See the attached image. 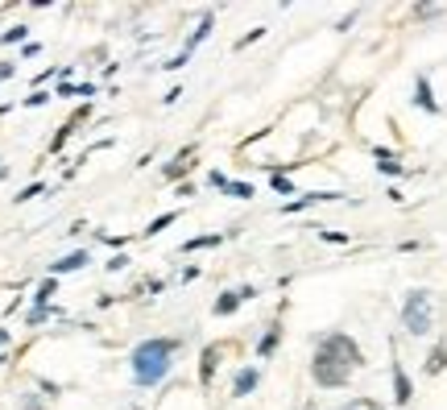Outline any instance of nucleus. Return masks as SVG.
I'll return each instance as SVG.
<instances>
[{
    "label": "nucleus",
    "mask_w": 447,
    "mask_h": 410,
    "mask_svg": "<svg viewBox=\"0 0 447 410\" xmlns=\"http://www.w3.org/2000/svg\"><path fill=\"white\" fill-rule=\"evenodd\" d=\"M364 364V353L352 336L344 332H331L319 340L315 348V361H311V377L323 385V390H336V385H348V377Z\"/></svg>",
    "instance_id": "obj_1"
},
{
    "label": "nucleus",
    "mask_w": 447,
    "mask_h": 410,
    "mask_svg": "<svg viewBox=\"0 0 447 410\" xmlns=\"http://www.w3.org/2000/svg\"><path fill=\"white\" fill-rule=\"evenodd\" d=\"M174 348H179V340H174V336H153V340H141V344L133 348V357H129L137 385H158V381L170 373Z\"/></svg>",
    "instance_id": "obj_2"
},
{
    "label": "nucleus",
    "mask_w": 447,
    "mask_h": 410,
    "mask_svg": "<svg viewBox=\"0 0 447 410\" xmlns=\"http://www.w3.org/2000/svg\"><path fill=\"white\" fill-rule=\"evenodd\" d=\"M402 323L410 336H427L431 332V294L427 290H410L402 303Z\"/></svg>",
    "instance_id": "obj_3"
},
{
    "label": "nucleus",
    "mask_w": 447,
    "mask_h": 410,
    "mask_svg": "<svg viewBox=\"0 0 447 410\" xmlns=\"http://www.w3.org/2000/svg\"><path fill=\"white\" fill-rule=\"evenodd\" d=\"M220 357H224V344H207V348H203V361H199V381H203V385H212Z\"/></svg>",
    "instance_id": "obj_4"
},
{
    "label": "nucleus",
    "mask_w": 447,
    "mask_h": 410,
    "mask_svg": "<svg viewBox=\"0 0 447 410\" xmlns=\"http://www.w3.org/2000/svg\"><path fill=\"white\" fill-rule=\"evenodd\" d=\"M410 398H414V390H410V377L402 373V364H394V402H398V406H406Z\"/></svg>",
    "instance_id": "obj_5"
},
{
    "label": "nucleus",
    "mask_w": 447,
    "mask_h": 410,
    "mask_svg": "<svg viewBox=\"0 0 447 410\" xmlns=\"http://www.w3.org/2000/svg\"><path fill=\"white\" fill-rule=\"evenodd\" d=\"M261 381V373L257 369H240L236 373V381H232V390H236V398H245V394H253V385Z\"/></svg>",
    "instance_id": "obj_6"
},
{
    "label": "nucleus",
    "mask_w": 447,
    "mask_h": 410,
    "mask_svg": "<svg viewBox=\"0 0 447 410\" xmlns=\"http://www.w3.org/2000/svg\"><path fill=\"white\" fill-rule=\"evenodd\" d=\"M422 369H427L431 377H435V373H443V369H447V336L439 340V344H435V348H431V357H427V364H422Z\"/></svg>",
    "instance_id": "obj_7"
},
{
    "label": "nucleus",
    "mask_w": 447,
    "mask_h": 410,
    "mask_svg": "<svg viewBox=\"0 0 447 410\" xmlns=\"http://www.w3.org/2000/svg\"><path fill=\"white\" fill-rule=\"evenodd\" d=\"M191 158H195V149H182L179 158H174V162H170V166L162 170V175H166V179H182V175L191 170Z\"/></svg>",
    "instance_id": "obj_8"
},
{
    "label": "nucleus",
    "mask_w": 447,
    "mask_h": 410,
    "mask_svg": "<svg viewBox=\"0 0 447 410\" xmlns=\"http://www.w3.org/2000/svg\"><path fill=\"white\" fill-rule=\"evenodd\" d=\"M277 340H282V323H269V332L261 336V344H257V357H269L277 348Z\"/></svg>",
    "instance_id": "obj_9"
},
{
    "label": "nucleus",
    "mask_w": 447,
    "mask_h": 410,
    "mask_svg": "<svg viewBox=\"0 0 447 410\" xmlns=\"http://www.w3.org/2000/svg\"><path fill=\"white\" fill-rule=\"evenodd\" d=\"M91 257L88 253H71V257H62V261H54V273H71V270H83Z\"/></svg>",
    "instance_id": "obj_10"
},
{
    "label": "nucleus",
    "mask_w": 447,
    "mask_h": 410,
    "mask_svg": "<svg viewBox=\"0 0 447 410\" xmlns=\"http://www.w3.org/2000/svg\"><path fill=\"white\" fill-rule=\"evenodd\" d=\"M240 303H245V299H240V290H236V294H220V299H216V315H232Z\"/></svg>",
    "instance_id": "obj_11"
},
{
    "label": "nucleus",
    "mask_w": 447,
    "mask_h": 410,
    "mask_svg": "<svg viewBox=\"0 0 447 410\" xmlns=\"http://www.w3.org/2000/svg\"><path fill=\"white\" fill-rule=\"evenodd\" d=\"M224 236H195V240H186L182 245V253H195V249H216Z\"/></svg>",
    "instance_id": "obj_12"
},
{
    "label": "nucleus",
    "mask_w": 447,
    "mask_h": 410,
    "mask_svg": "<svg viewBox=\"0 0 447 410\" xmlns=\"http://www.w3.org/2000/svg\"><path fill=\"white\" fill-rule=\"evenodd\" d=\"M340 410H385L377 398H352V402H344Z\"/></svg>",
    "instance_id": "obj_13"
},
{
    "label": "nucleus",
    "mask_w": 447,
    "mask_h": 410,
    "mask_svg": "<svg viewBox=\"0 0 447 410\" xmlns=\"http://www.w3.org/2000/svg\"><path fill=\"white\" fill-rule=\"evenodd\" d=\"M414 100H418L427 112H435V100H431V83H427V79H418V95H414Z\"/></svg>",
    "instance_id": "obj_14"
},
{
    "label": "nucleus",
    "mask_w": 447,
    "mask_h": 410,
    "mask_svg": "<svg viewBox=\"0 0 447 410\" xmlns=\"http://www.w3.org/2000/svg\"><path fill=\"white\" fill-rule=\"evenodd\" d=\"M174 220H179V212H166V216H158V220H153V224L145 228V232H149V236H153V232H162V228H166V224H174Z\"/></svg>",
    "instance_id": "obj_15"
},
{
    "label": "nucleus",
    "mask_w": 447,
    "mask_h": 410,
    "mask_svg": "<svg viewBox=\"0 0 447 410\" xmlns=\"http://www.w3.org/2000/svg\"><path fill=\"white\" fill-rule=\"evenodd\" d=\"M50 294H54V278H46V282H42V290H38V294H34V299H38V303H46V299H50Z\"/></svg>",
    "instance_id": "obj_16"
},
{
    "label": "nucleus",
    "mask_w": 447,
    "mask_h": 410,
    "mask_svg": "<svg viewBox=\"0 0 447 410\" xmlns=\"http://www.w3.org/2000/svg\"><path fill=\"white\" fill-rule=\"evenodd\" d=\"M34 195H42V182H34V186H25V191H21V195H17V199H21V203H25V199H34Z\"/></svg>",
    "instance_id": "obj_17"
},
{
    "label": "nucleus",
    "mask_w": 447,
    "mask_h": 410,
    "mask_svg": "<svg viewBox=\"0 0 447 410\" xmlns=\"http://www.w3.org/2000/svg\"><path fill=\"white\" fill-rule=\"evenodd\" d=\"M273 186H277V191H282V195H294V186H290V182L282 179V175H273Z\"/></svg>",
    "instance_id": "obj_18"
},
{
    "label": "nucleus",
    "mask_w": 447,
    "mask_h": 410,
    "mask_svg": "<svg viewBox=\"0 0 447 410\" xmlns=\"http://www.w3.org/2000/svg\"><path fill=\"white\" fill-rule=\"evenodd\" d=\"M21 38H25V29H21V25H17V29H8V34H4V38H0V42H21Z\"/></svg>",
    "instance_id": "obj_19"
},
{
    "label": "nucleus",
    "mask_w": 447,
    "mask_h": 410,
    "mask_svg": "<svg viewBox=\"0 0 447 410\" xmlns=\"http://www.w3.org/2000/svg\"><path fill=\"white\" fill-rule=\"evenodd\" d=\"M4 340H8V332H4V327H0V344H4Z\"/></svg>",
    "instance_id": "obj_20"
},
{
    "label": "nucleus",
    "mask_w": 447,
    "mask_h": 410,
    "mask_svg": "<svg viewBox=\"0 0 447 410\" xmlns=\"http://www.w3.org/2000/svg\"><path fill=\"white\" fill-rule=\"evenodd\" d=\"M307 410H315V406H307Z\"/></svg>",
    "instance_id": "obj_21"
}]
</instances>
